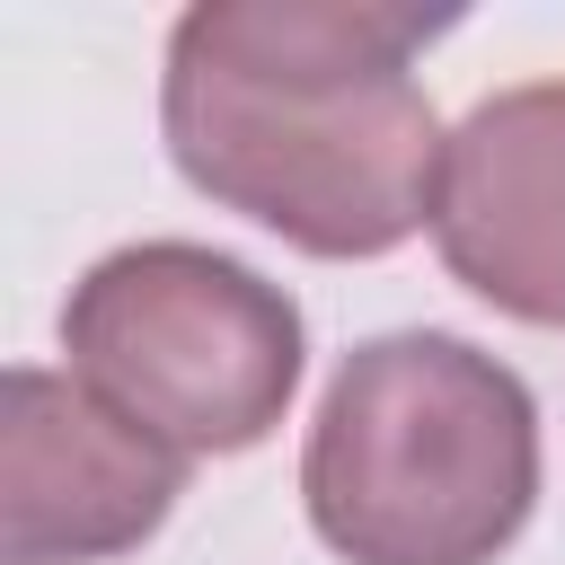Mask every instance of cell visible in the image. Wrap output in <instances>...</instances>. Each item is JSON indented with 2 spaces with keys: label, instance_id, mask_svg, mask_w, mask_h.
<instances>
[{
  "label": "cell",
  "instance_id": "5b68a950",
  "mask_svg": "<svg viewBox=\"0 0 565 565\" xmlns=\"http://www.w3.org/2000/svg\"><path fill=\"white\" fill-rule=\"evenodd\" d=\"M433 238L477 300L565 327V79H521L468 106L441 150Z\"/></svg>",
  "mask_w": 565,
  "mask_h": 565
},
{
  "label": "cell",
  "instance_id": "6da1fadb",
  "mask_svg": "<svg viewBox=\"0 0 565 565\" xmlns=\"http://www.w3.org/2000/svg\"><path fill=\"white\" fill-rule=\"evenodd\" d=\"M433 26L371 0H203L168 35V159L300 256H388L433 221L450 150L415 79Z\"/></svg>",
  "mask_w": 565,
  "mask_h": 565
},
{
  "label": "cell",
  "instance_id": "7a4b0ae2",
  "mask_svg": "<svg viewBox=\"0 0 565 565\" xmlns=\"http://www.w3.org/2000/svg\"><path fill=\"white\" fill-rule=\"evenodd\" d=\"M300 494L344 565H494L539 503V406L468 335H371L318 397Z\"/></svg>",
  "mask_w": 565,
  "mask_h": 565
},
{
  "label": "cell",
  "instance_id": "3957f363",
  "mask_svg": "<svg viewBox=\"0 0 565 565\" xmlns=\"http://www.w3.org/2000/svg\"><path fill=\"white\" fill-rule=\"evenodd\" d=\"M71 371L177 459L256 450L300 388V309L256 265L141 238L79 274L62 309Z\"/></svg>",
  "mask_w": 565,
  "mask_h": 565
},
{
  "label": "cell",
  "instance_id": "277c9868",
  "mask_svg": "<svg viewBox=\"0 0 565 565\" xmlns=\"http://www.w3.org/2000/svg\"><path fill=\"white\" fill-rule=\"evenodd\" d=\"M185 459L115 415L79 371L18 362L0 380V565H88L141 547Z\"/></svg>",
  "mask_w": 565,
  "mask_h": 565
}]
</instances>
